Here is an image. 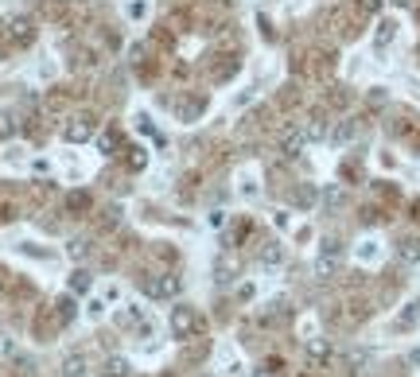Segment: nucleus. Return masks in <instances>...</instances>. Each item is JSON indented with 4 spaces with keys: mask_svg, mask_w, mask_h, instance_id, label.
I'll return each mask as SVG.
<instances>
[{
    "mask_svg": "<svg viewBox=\"0 0 420 377\" xmlns=\"http://www.w3.org/2000/svg\"><path fill=\"white\" fill-rule=\"evenodd\" d=\"M94 133H97V113L90 109H78L62 121V140H71V144H86V140H94Z\"/></svg>",
    "mask_w": 420,
    "mask_h": 377,
    "instance_id": "nucleus-1",
    "label": "nucleus"
},
{
    "mask_svg": "<svg viewBox=\"0 0 420 377\" xmlns=\"http://www.w3.org/2000/svg\"><path fill=\"white\" fill-rule=\"evenodd\" d=\"M199 330H203V315L195 311V307H187V304H180L175 311H171V335L180 342H191V339H199Z\"/></svg>",
    "mask_w": 420,
    "mask_h": 377,
    "instance_id": "nucleus-2",
    "label": "nucleus"
},
{
    "mask_svg": "<svg viewBox=\"0 0 420 377\" xmlns=\"http://www.w3.org/2000/svg\"><path fill=\"white\" fill-rule=\"evenodd\" d=\"M180 288H183L180 272H160V276H148L145 280L148 300H171V296H180Z\"/></svg>",
    "mask_w": 420,
    "mask_h": 377,
    "instance_id": "nucleus-3",
    "label": "nucleus"
},
{
    "mask_svg": "<svg viewBox=\"0 0 420 377\" xmlns=\"http://www.w3.org/2000/svg\"><path fill=\"white\" fill-rule=\"evenodd\" d=\"M338 261H343V242H338V237H327L323 242V249H319V261H315V272H319V276H335L338 272Z\"/></svg>",
    "mask_w": 420,
    "mask_h": 377,
    "instance_id": "nucleus-4",
    "label": "nucleus"
},
{
    "mask_svg": "<svg viewBox=\"0 0 420 377\" xmlns=\"http://www.w3.org/2000/svg\"><path fill=\"white\" fill-rule=\"evenodd\" d=\"M331 354H335L331 339H308L304 342V358L312 362V369H323V365L331 362Z\"/></svg>",
    "mask_w": 420,
    "mask_h": 377,
    "instance_id": "nucleus-5",
    "label": "nucleus"
},
{
    "mask_svg": "<svg viewBox=\"0 0 420 377\" xmlns=\"http://www.w3.org/2000/svg\"><path fill=\"white\" fill-rule=\"evenodd\" d=\"M8 39H12L16 47L36 43V24H32L27 16H12V20H8Z\"/></svg>",
    "mask_w": 420,
    "mask_h": 377,
    "instance_id": "nucleus-6",
    "label": "nucleus"
},
{
    "mask_svg": "<svg viewBox=\"0 0 420 377\" xmlns=\"http://www.w3.org/2000/svg\"><path fill=\"white\" fill-rule=\"evenodd\" d=\"M238 276H241L238 257H234V253H222V257L214 261V284H222V288H226V284H234Z\"/></svg>",
    "mask_w": 420,
    "mask_h": 377,
    "instance_id": "nucleus-7",
    "label": "nucleus"
},
{
    "mask_svg": "<svg viewBox=\"0 0 420 377\" xmlns=\"http://www.w3.org/2000/svg\"><path fill=\"white\" fill-rule=\"evenodd\" d=\"M304 144H308V136H304V129L300 125H296V129H288V133L280 136V152H284V156L288 159H296L304 152Z\"/></svg>",
    "mask_w": 420,
    "mask_h": 377,
    "instance_id": "nucleus-8",
    "label": "nucleus"
},
{
    "mask_svg": "<svg viewBox=\"0 0 420 377\" xmlns=\"http://www.w3.org/2000/svg\"><path fill=\"white\" fill-rule=\"evenodd\" d=\"M397 261L401 265H420V237H401L397 242Z\"/></svg>",
    "mask_w": 420,
    "mask_h": 377,
    "instance_id": "nucleus-9",
    "label": "nucleus"
},
{
    "mask_svg": "<svg viewBox=\"0 0 420 377\" xmlns=\"http://www.w3.org/2000/svg\"><path fill=\"white\" fill-rule=\"evenodd\" d=\"M327 136H331V144H338V148H343V144H350V140L358 136V121H350V117H343V121H338V125H335V129H331Z\"/></svg>",
    "mask_w": 420,
    "mask_h": 377,
    "instance_id": "nucleus-10",
    "label": "nucleus"
},
{
    "mask_svg": "<svg viewBox=\"0 0 420 377\" xmlns=\"http://www.w3.org/2000/svg\"><path fill=\"white\" fill-rule=\"evenodd\" d=\"M55 315H59V323H62V327H71V323H74V315H78V307H74V300H71V296H62V300H55Z\"/></svg>",
    "mask_w": 420,
    "mask_h": 377,
    "instance_id": "nucleus-11",
    "label": "nucleus"
},
{
    "mask_svg": "<svg viewBox=\"0 0 420 377\" xmlns=\"http://www.w3.org/2000/svg\"><path fill=\"white\" fill-rule=\"evenodd\" d=\"M90 288H94V276H90L86 268H74V272H71V292L82 296V292H90Z\"/></svg>",
    "mask_w": 420,
    "mask_h": 377,
    "instance_id": "nucleus-12",
    "label": "nucleus"
},
{
    "mask_svg": "<svg viewBox=\"0 0 420 377\" xmlns=\"http://www.w3.org/2000/svg\"><path fill=\"white\" fill-rule=\"evenodd\" d=\"M284 261V245L280 242H264L261 245V265H280Z\"/></svg>",
    "mask_w": 420,
    "mask_h": 377,
    "instance_id": "nucleus-13",
    "label": "nucleus"
},
{
    "mask_svg": "<svg viewBox=\"0 0 420 377\" xmlns=\"http://www.w3.org/2000/svg\"><path fill=\"white\" fill-rule=\"evenodd\" d=\"M393 36H397V24H393V20H382V24H378V31H373V43H378V47H389V43H393Z\"/></svg>",
    "mask_w": 420,
    "mask_h": 377,
    "instance_id": "nucleus-14",
    "label": "nucleus"
},
{
    "mask_svg": "<svg viewBox=\"0 0 420 377\" xmlns=\"http://www.w3.org/2000/svg\"><path fill=\"white\" fill-rule=\"evenodd\" d=\"M300 129H304V136H308V140H323V136H327L323 117H308V121H304Z\"/></svg>",
    "mask_w": 420,
    "mask_h": 377,
    "instance_id": "nucleus-15",
    "label": "nucleus"
},
{
    "mask_svg": "<svg viewBox=\"0 0 420 377\" xmlns=\"http://www.w3.org/2000/svg\"><path fill=\"white\" fill-rule=\"evenodd\" d=\"M86 374V358L82 354H66V362H62V377H82Z\"/></svg>",
    "mask_w": 420,
    "mask_h": 377,
    "instance_id": "nucleus-16",
    "label": "nucleus"
},
{
    "mask_svg": "<svg viewBox=\"0 0 420 377\" xmlns=\"http://www.w3.org/2000/svg\"><path fill=\"white\" fill-rule=\"evenodd\" d=\"M66 210H71V214L90 210V195H86V191H71V195H66Z\"/></svg>",
    "mask_w": 420,
    "mask_h": 377,
    "instance_id": "nucleus-17",
    "label": "nucleus"
},
{
    "mask_svg": "<svg viewBox=\"0 0 420 377\" xmlns=\"http://www.w3.org/2000/svg\"><path fill=\"white\" fill-rule=\"evenodd\" d=\"M125 164H129V171H145L148 168V152H145V148H129Z\"/></svg>",
    "mask_w": 420,
    "mask_h": 377,
    "instance_id": "nucleus-18",
    "label": "nucleus"
},
{
    "mask_svg": "<svg viewBox=\"0 0 420 377\" xmlns=\"http://www.w3.org/2000/svg\"><path fill=\"white\" fill-rule=\"evenodd\" d=\"M101 377H129V362H125V358H109Z\"/></svg>",
    "mask_w": 420,
    "mask_h": 377,
    "instance_id": "nucleus-19",
    "label": "nucleus"
},
{
    "mask_svg": "<svg viewBox=\"0 0 420 377\" xmlns=\"http://www.w3.org/2000/svg\"><path fill=\"white\" fill-rule=\"evenodd\" d=\"M180 109V117L183 121H195L199 113H203V98H191V101H183V105H175Z\"/></svg>",
    "mask_w": 420,
    "mask_h": 377,
    "instance_id": "nucleus-20",
    "label": "nucleus"
},
{
    "mask_svg": "<svg viewBox=\"0 0 420 377\" xmlns=\"http://www.w3.org/2000/svg\"><path fill=\"white\" fill-rule=\"evenodd\" d=\"M16 129H20V125H16V117H12V113H4V109H0V140L16 136Z\"/></svg>",
    "mask_w": 420,
    "mask_h": 377,
    "instance_id": "nucleus-21",
    "label": "nucleus"
},
{
    "mask_svg": "<svg viewBox=\"0 0 420 377\" xmlns=\"http://www.w3.org/2000/svg\"><path fill=\"white\" fill-rule=\"evenodd\" d=\"M370 362V354L366 350H350L347 354V365H350V374H362V365Z\"/></svg>",
    "mask_w": 420,
    "mask_h": 377,
    "instance_id": "nucleus-22",
    "label": "nucleus"
},
{
    "mask_svg": "<svg viewBox=\"0 0 420 377\" xmlns=\"http://www.w3.org/2000/svg\"><path fill=\"white\" fill-rule=\"evenodd\" d=\"M382 4H385V0H358V8L366 16H378V12H382Z\"/></svg>",
    "mask_w": 420,
    "mask_h": 377,
    "instance_id": "nucleus-23",
    "label": "nucleus"
},
{
    "mask_svg": "<svg viewBox=\"0 0 420 377\" xmlns=\"http://www.w3.org/2000/svg\"><path fill=\"white\" fill-rule=\"evenodd\" d=\"M296 203H300V207H312V203H315V191H312V187H300V191H296Z\"/></svg>",
    "mask_w": 420,
    "mask_h": 377,
    "instance_id": "nucleus-24",
    "label": "nucleus"
},
{
    "mask_svg": "<svg viewBox=\"0 0 420 377\" xmlns=\"http://www.w3.org/2000/svg\"><path fill=\"white\" fill-rule=\"evenodd\" d=\"M101 148H106V152H113V148H117V133H106V136H101Z\"/></svg>",
    "mask_w": 420,
    "mask_h": 377,
    "instance_id": "nucleus-25",
    "label": "nucleus"
},
{
    "mask_svg": "<svg viewBox=\"0 0 420 377\" xmlns=\"http://www.w3.org/2000/svg\"><path fill=\"white\" fill-rule=\"evenodd\" d=\"M4 284H8V272L0 268V300H4Z\"/></svg>",
    "mask_w": 420,
    "mask_h": 377,
    "instance_id": "nucleus-26",
    "label": "nucleus"
},
{
    "mask_svg": "<svg viewBox=\"0 0 420 377\" xmlns=\"http://www.w3.org/2000/svg\"><path fill=\"white\" fill-rule=\"evenodd\" d=\"M253 377H273V374H269V369H257V374H253Z\"/></svg>",
    "mask_w": 420,
    "mask_h": 377,
    "instance_id": "nucleus-27",
    "label": "nucleus"
},
{
    "mask_svg": "<svg viewBox=\"0 0 420 377\" xmlns=\"http://www.w3.org/2000/svg\"><path fill=\"white\" fill-rule=\"evenodd\" d=\"M389 4H397V8H405V4H408V0H389Z\"/></svg>",
    "mask_w": 420,
    "mask_h": 377,
    "instance_id": "nucleus-28",
    "label": "nucleus"
},
{
    "mask_svg": "<svg viewBox=\"0 0 420 377\" xmlns=\"http://www.w3.org/2000/svg\"><path fill=\"white\" fill-rule=\"evenodd\" d=\"M0 377H12V369H4V365H0Z\"/></svg>",
    "mask_w": 420,
    "mask_h": 377,
    "instance_id": "nucleus-29",
    "label": "nucleus"
},
{
    "mask_svg": "<svg viewBox=\"0 0 420 377\" xmlns=\"http://www.w3.org/2000/svg\"><path fill=\"white\" fill-rule=\"evenodd\" d=\"M62 4H74V0H62Z\"/></svg>",
    "mask_w": 420,
    "mask_h": 377,
    "instance_id": "nucleus-30",
    "label": "nucleus"
},
{
    "mask_svg": "<svg viewBox=\"0 0 420 377\" xmlns=\"http://www.w3.org/2000/svg\"><path fill=\"white\" fill-rule=\"evenodd\" d=\"M0 62H4V51H0Z\"/></svg>",
    "mask_w": 420,
    "mask_h": 377,
    "instance_id": "nucleus-31",
    "label": "nucleus"
}]
</instances>
